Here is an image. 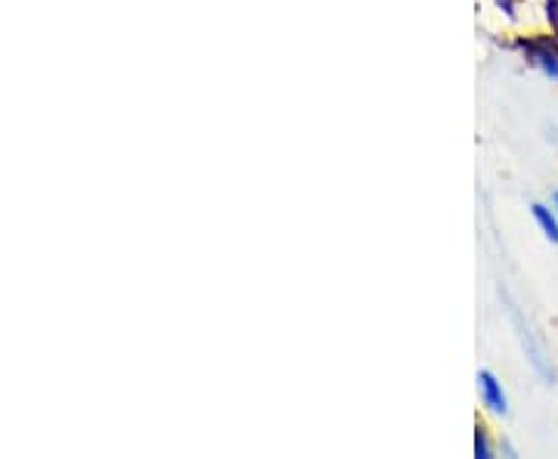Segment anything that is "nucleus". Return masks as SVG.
I'll return each mask as SVG.
<instances>
[{"label": "nucleus", "mask_w": 558, "mask_h": 459, "mask_svg": "<svg viewBox=\"0 0 558 459\" xmlns=\"http://www.w3.org/2000/svg\"><path fill=\"white\" fill-rule=\"evenodd\" d=\"M478 395L481 403L487 407V413H494V416H506L509 413V398L502 391V382L490 370H481L478 373Z\"/></svg>", "instance_id": "2"}, {"label": "nucleus", "mask_w": 558, "mask_h": 459, "mask_svg": "<svg viewBox=\"0 0 558 459\" xmlns=\"http://www.w3.org/2000/svg\"><path fill=\"white\" fill-rule=\"evenodd\" d=\"M475 454H478V459L494 457V447H490V438H487V428L484 425H478V432H475Z\"/></svg>", "instance_id": "4"}, {"label": "nucleus", "mask_w": 558, "mask_h": 459, "mask_svg": "<svg viewBox=\"0 0 558 459\" xmlns=\"http://www.w3.org/2000/svg\"><path fill=\"white\" fill-rule=\"evenodd\" d=\"M543 10H546V20L558 32V0H543Z\"/></svg>", "instance_id": "5"}, {"label": "nucleus", "mask_w": 558, "mask_h": 459, "mask_svg": "<svg viewBox=\"0 0 558 459\" xmlns=\"http://www.w3.org/2000/svg\"><path fill=\"white\" fill-rule=\"evenodd\" d=\"M531 215L537 220V227L543 230V237L558 245V212L553 205H543V202H534L531 205Z\"/></svg>", "instance_id": "3"}, {"label": "nucleus", "mask_w": 558, "mask_h": 459, "mask_svg": "<svg viewBox=\"0 0 558 459\" xmlns=\"http://www.w3.org/2000/svg\"><path fill=\"white\" fill-rule=\"evenodd\" d=\"M497 7L509 20H515V0H497Z\"/></svg>", "instance_id": "6"}, {"label": "nucleus", "mask_w": 558, "mask_h": 459, "mask_svg": "<svg viewBox=\"0 0 558 459\" xmlns=\"http://www.w3.org/2000/svg\"><path fill=\"white\" fill-rule=\"evenodd\" d=\"M553 208H556V212H558V190H556V193H553Z\"/></svg>", "instance_id": "7"}, {"label": "nucleus", "mask_w": 558, "mask_h": 459, "mask_svg": "<svg viewBox=\"0 0 558 459\" xmlns=\"http://www.w3.org/2000/svg\"><path fill=\"white\" fill-rule=\"evenodd\" d=\"M521 53H524V60L531 62L534 69H539L546 78L558 81V44L553 38H527L519 40Z\"/></svg>", "instance_id": "1"}]
</instances>
